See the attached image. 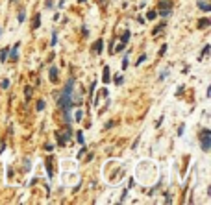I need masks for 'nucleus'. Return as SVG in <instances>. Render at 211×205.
Returning a JSON list of instances; mask_svg holds the SVG:
<instances>
[{
    "label": "nucleus",
    "mask_w": 211,
    "mask_h": 205,
    "mask_svg": "<svg viewBox=\"0 0 211 205\" xmlns=\"http://www.w3.org/2000/svg\"><path fill=\"white\" fill-rule=\"evenodd\" d=\"M72 89H74V80H69L67 85H65L63 93L59 96V107L63 109V113H69L70 107H72Z\"/></svg>",
    "instance_id": "nucleus-1"
},
{
    "label": "nucleus",
    "mask_w": 211,
    "mask_h": 205,
    "mask_svg": "<svg viewBox=\"0 0 211 205\" xmlns=\"http://www.w3.org/2000/svg\"><path fill=\"white\" fill-rule=\"evenodd\" d=\"M200 146H202L204 152H209L211 150V129L204 128L200 131Z\"/></svg>",
    "instance_id": "nucleus-2"
},
{
    "label": "nucleus",
    "mask_w": 211,
    "mask_h": 205,
    "mask_svg": "<svg viewBox=\"0 0 211 205\" xmlns=\"http://www.w3.org/2000/svg\"><path fill=\"white\" fill-rule=\"evenodd\" d=\"M102 81H104V83H109V81H111V70H109V67H104V72H102Z\"/></svg>",
    "instance_id": "nucleus-3"
},
{
    "label": "nucleus",
    "mask_w": 211,
    "mask_h": 205,
    "mask_svg": "<svg viewBox=\"0 0 211 205\" xmlns=\"http://www.w3.org/2000/svg\"><path fill=\"white\" fill-rule=\"evenodd\" d=\"M102 48H104V41H102V39H98V41L95 43V54H96V56L102 54Z\"/></svg>",
    "instance_id": "nucleus-4"
},
{
    "label": "nucleus",
    "mask_w": 211,
    "mask_h": 205,
    "mask_svg": "<svg viewBox=\"0 0 211 205\" xmlns=\"http://www.w3.org/2000/svg\"><path fill=\"white\" fill-rule=\"evenodd\" d=\"M48 74H50V81H54V83H56V81H57V69H56V67H50Z\"/></svg>",
    "instance_id": "nucleus-5"
},
{
    "label": "nucleus",
    "mask_w": 211,
    "mask_h": 205,
    "mask_svg": "<svg viewBox=\"0 0 211 205\" xmlns=\"http://www.w3.org/2000/svg\"><path fill=\"white\" fill-rule=\"evenodd\" d=\"M17 50H19V43H17V45H15V46H13V48H11V52H9V56H7V57H9V59H11V61H17Z\"/></svg>",
    "instance_id": "nucleus-6"
},
{
    "label": "nucleus",
    "mask_w": 211,
    "mask_h": 205,
    "mask_svg": "<svg viewBox=\"0 0 211 205\" xmlns=\"http://www.w3.org/2000/svg\"><path fill=\"white\" fill-rule=\"evenodd\" d=\"M159 9H172V2H170V0H161V2H159Z\"/></svg>",
    "instance_id": "nucleus-7"
},
{
    "label": "nucleus",
    "mask_w": 211,
    "mask_h": 205,
    "mask_svg": "<svg viewBox=\"0 0 211 205\" xmlns=\"http://www.w3.org/2000/svg\"><path fill=\"white\" fill-rule=\"evenodd\" d=\"M130 35H132V33H130V31H128V30H126V31H124V33H122V35H120V43H122V45H124V46H126V43H128V41H130Z\"/></svg>",
    "instance_id": "nucleus-8"
},
{
    "label": "nucleus",
    "mask_w": 211,
    "mask_h": 205,
    "mask_svg": "<svg viewBox=\"0 0 211 205\" xmlns=\"http://www.w3.org/2000/svg\"><path fill=\"white\" fill-rule=\"evenodd\" d=\"M209 24H211V21H209V19H200V22H198V28H202V30H204V28H208Z\"/></svg>",
    "instance_id": "nucleus-9"
},
{
    "label": "nucleus",
    "mask_w": 211,
    "mask_h": 205,
    "mask_svg": "<svg viewBox=\"0 0 211 205\" xmlns=\"http://www.w3.org/2000/svg\"><path fill=\"white\" fill-rule=\"evenodd\" d=\"M198 7H200L202 11H206V13H209V11H211V6H209L208 2H200V4H198Z\"/></svg>",
    "instance_id": "nucleus-10"
},
{
    "label": "nucleus",
    "mask_w": 211,
    "mask_h": 205,
    "mask_svg": "<svg viewBox=\"0 0 211 205\" xmlns=\"http://www.w3.org/2000/svg\"><path fill=\"white\" fill-rule=\"evenodd\" d=\"M39 26H41V13L35 15V21H33V30H37Z\"/></svg>",
    "instance_id": "nucleus-11"
},
{
    "label": "nucleus",
    "mask_w": 211,
    "mask_h": 205,
    "mask_svg": "<svg viewBox=\"0 0 211 205\" xmlns=\"http://www.w3.org/2000/svg\"><path fill=\"white\" fill-rule=\"evenodd\" d=\"M156 17H158V11H154V9H150V11L146 13V19H148V21H154Z\"/></svg>",
    "instance_id": "nucleus-12"
},
{
    "label": "nucleus",
    "mask_w": 211,
    "mask_h": 205,
    "mask_svg": "<svg viewBox=\"0 0 211 205\" xmlns=\"http://www.w3.org/2000/svg\"><path fill=\"white\" fill-rule=\"evenodd\" d=\"M165 24H167V22H161V24H159V26H156V28H154V31H152V35H158L159 31H161L163 28H165Z\"/></svg>",
    "instance_id": "nucleus-13"
},
{
    "label": "nucleus",
    "mask_w": 211,
    "mask_h": 205,
    "mask_svg": "<svg viewBox=\"0 0 211 205\" xmlns=\"http://www.w3.org/2000/svg\"><path fill=\"white\" fill-rule=\"evenodd\" d=\"M7 50H9V48H4L2 52H0V61H6V59H7V56H9V52H7Z\"/></svg>",
    "instance_id": "nucleus-14"
},
{
    "label": "nucleus",
    "mask_w": 211,
    "mask_h": 205,
    "mask_svg": "<svg viewBox=\"0 0 211 205\" xmlns=\"http://www.w3.org/2000/svg\"><path fill=\"white\" fill-rule=\"evenodd\" d=\"M24 94H26V102H30V98H32V87L30 85L24 89Z\"/></svg>",
    "instance_id": "nucleus-15"
},
{
    "label": "nucleus",
    "mask_w": 211,
    "mask_h": 205,
    "mask_svg": "<svg viewBox=\"0 0 211 205\" xmlns=\"http://www.w3.org/2000/svg\"><path fill=\"white\" fill-rule=\"evenodd\" d=\"M17 19H19V22H24V19H26V11H24V9H22V11H21V13H19V15H17Z\"/></svg>",
    "instance_id": "nucleus-16"
},
{
    "label": "nucleus",
    "mask_w": 211,
    "mask_h": 205,
    "mask_svg": "<svg viewBox=\"0 0 211 205\" xmlns=\"http://www.w3.org/2000/svg\"><path fill=\"white\" fill-rule=\"evenodd\" d=\"M120 67H122V70H124V69H126V67H128V54H126V56L122 57V63H120Z\"/></svg>",
    "instance_id": "nucleus-17"
},
{
    "label": "nucleus",
    "mask_w": 211,
    "mask_h": 205,
    "mask_svg": "<svg viewBox=\"0 0 211 205\" xmlns=\"http://www.w3.org/2000/svg\"><path fill=\"white\" fill-rule=\"evenodd\" d=\"M76 139H78V142H80V144H83V133L78 131V133H76Z\"/></svg>",
    "instance_id": "nucleus-18"
},
{
    "label": "nucleus",
    "mask_w": 211,
    "mask_h": 205,
    "mask_svg": "<svg viewBox=\"0 0 211 205\" xmlns=\"http://www.w3.org/2000/svg\"><path fill=\"white\" fill-rule=\"evenodd\" d=\"M0 87H2V89H7V87H9V80H2V81H0Z\"/></svg>",
    "instance_id": "nucleus-19"
},
{
    "label": "nucleus",
    "mask_w": 211,
    "mask_h": 205,
    "mask_svg": "<svg viewBox=\"0 0 211 205\" xmlns=\"http://www.w3.org/2000/svg\"><path fill=\"white\" fill-rule=\"evenodd\" d=\"M122 81H124V78H122V74H119V76L115 78V83L117 85H122Z\"/></svg>",
    "instance_id": "nucleus-20"
},
{
    "label": "nucleus",
    "mask_w": 211,
    "mask_h": 205,
    "mask_svg": "<svg viewBox=\"0 0 211 205\" xmlns=\"http://www.w3.org/2000/svg\"><path fill=\"white\" fill-rule=\"evenodd\" d=\"M45 109V100H39L37 102V111H43Z\"/></svg>",
    "instance_id": "nucleus-21"
},
{
    "label": "nucleus",
    "mask_w": 211,
    "mask_h": 205,
    "mask_svg": "<svg viewBox=\"0 0 211 205\" xmlns=\"http://www.w3.org/2000/svg\"><path fill=\"white\" fill-rule=\"evenodd\" d=\"M159 15H161V17H169V15H170V9H159Z\"/></svg>",
    "instance_id": "nucleus-22"
},
{
    "label": "nucleus",
    "mask_w": 211,
    "mask_h": 205,
    "mask_svg": "<svg viewBox=\"0 0 211 205\" xmlns=\"http://www.w3.org/2000/svg\"><path fill=\"white\" fill-rule=\"evenodd\" d=\"M144 61H146V54H143V56L137 59V65H141V63H144Z\"/></svg>",
    "instance_id": "nucleus-23"
},
{
    "label": "nucleus",
    "mask_w": 211,
    "mask_h": 205,
    "mask_svg": "<svg viewBox=\"0 0 211 205\" xmlns=\"http://www.w3.org/2000/svg\"><path fill=\"white\" fill-rule=\"evenodd\" d=\"M167 50H169V48H167V45H163V46H161V50H159V56H165Z\"/></svg>",
    "instance_id": "nucleus-24"
},
{
    "label": "nucleus",
    "mask_w": 211,
    "mask_h": 205,
    "mask_svg": "<svg viewBox=\"0 0 211 205\" xmlns=\"http://www.w3.org/2000/svg\"><path fill=\"white\" fill-rule=\"evenodd\" d=\"M183 131H185V126H183V124H182V126H180V128H178V135H180V137H182V135H183Z\"/></svg>",
    "instance_id": "nucleus-25"
},
{
    "label": "nucleus",
    "mask_w": 211,
    "mask_h": 205,
    "mask_svg": "<svg viewBox=\"0 0 211 205\" xmlns=\"http://www.w3.org/2000/svg\"><path fill=\"white\" fill-rule=\"evenodd\" d=\"M208 54H209V45H206V46H204V52H202V56H208Z\"/></svg>",
    "instance_id": "nucleus-26"
},
{
    "label": "nucleus",
    "mask_w": 211,
    "mask_h": 205,
    "mask_svg": "<svg viewBox=\"0 0 211 205\" xmlns=\"http://www.w3.org/2000/svg\"><path fill=\"white\" fill-rule=\"evenodd\" d=\"M56 43H57V33H56V31H54V35H52V46L56 45Z\"/></svg>",
    "instance_id": "nucleus-27"
},
{
    "label": "nucleus",
    "mask_w": 211,
    "mask_h": 205,
    "mask_svg": "<svg viewBox=\"0 0 211 205\" xmlns=\"http://www.w3.org/2000/svg\"><path fill=\"white\" fill-rule=\"evenodd\" d=\"M81 116H83V113H81V111H76V115H74V118H76V120H80Z\"/></svg>",
    "instance_id": "nucleus-28"
},
{
    "label": "nucleus",
    "mask_w": 211,
    "mask_h": 205,
    "mask_svg": "<svg viewBox=\"0 0 211 205\" xmlns=\"http://www.w3.org/2000/svg\"><path fill=\"white\" fill-rule=\"evenodd\" d=\"M45 6H46V7H48V9H50V7H52V0H46V4H45Z\"/></svg>",
    "instance_id": "nucleus-29"
},
{
    "label": "nucleus",
    "mask_w": 211,
    "mask_h": 205,
    "mask_svg": "<svg viewBox=\"0 0 211 205\" xmlns=\"http://www.w3.org/2000/svg\"><path fill=\"white\" fill-rule=\"evenodd\" d=\"M9 2H17V0H9Z\"/></svg>",
    "instance_id": "nucleus-30"
},
{
    "label": "nucleus",
    "mask_w": 211,
    "mask_h": 205,
    "mask_svg": "<svg viewBox=\"0 0 211 205\" xmlns=\"http://www.w3.org/2000/svg\"><path fill=\"white\" fill-rule=\"evenodd\" d=\"M80 2H85V0H80Z\"/></svg>",
    "instance_id": "nucleus-31"
}]
</instances>
